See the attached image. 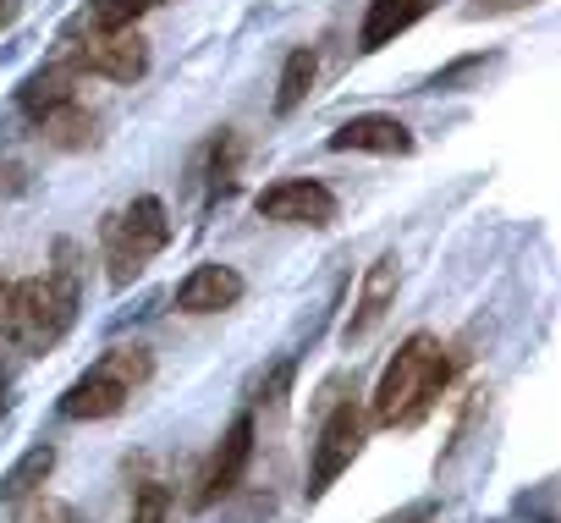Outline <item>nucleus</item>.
<instances>
[{
    "label": "nucleus",
    "mask_w": 561,
    "mask_h": 523,
    "mask_svg": "<svg viewBox=\"0 0 561 523\" xmlns=\"http://www.w3.org/2000/svg\"><path fill=\"white\" fill-rule=\"evenodd\" d=\"M165 518H171V490H165L160 479H144V485H138V496H133L127 523H165Z\"/></svg>",
    "instance_id": "6ab92c4d"
},
{
    "label": "nucleus",
    "mask_w": 561,
    "mask_h": 523,
    "mask_svg": "<svg viewBox=\"0 0 561 523\" xmlns=\"http://www.w3.org/2000/svg\"><path fill=\"white\" fill-rule=\"evenodd\" d=\"M397 287H402V265H397V253H380L375 265H369V276H364V293H358V309L347 315V326H342V342L347 348H364L375 331H380V320L391 315V304H397Z\"/></svg>",
    "instance_id": "423d86ee"
},
{
    "label": "nucleus",
    "mask_w": 561,
    "mask_h": 523,
    "mask_svg": "<svg viewBox=\"0 0 561 523\" xmlns=\"http://www.w3.org/2000/svg\"><path fill=\"white\" fill-rule=\"evenodd\" d=\"M287 386H293V359H287V364H280V369H275V375L264 380V402H270V408H280V397H287Z\"/></svg>",
    "instance_id": "5701e85b"
},
{
    "label": "nucleus",
    "mask_w": 561,
    "mask_h": 523,
    "mask_svg": "<svg viewBox=\"0 0 561 523\" xmlns=\"http://www.w3.org/2000/svg\"><path fill=\"white\" fill-rule=\"evenodd\" d=\"M435 518V501H413L408 512H397V518H386V523H430Z\"/></svg>",
    "instance_id": "b1692460"
},
{
    "label": "nucleus",
    "mask_w": 561,
    "mask_h": 523,
    "mask_svg": "<svg viewBox=\"0 0 561 523\" xmlns=\"http://www.w3.org/2000/svg\"><path fill=\"white\" fill-rule=\"evenodd\" d=\"M484 67H490L484 56H468V61H451L446 72H435V78H430V89H435V94H446V89H457L462 78H473V72H484Z\"/></svg>",
    "instance_id": "aec40b11"
},
{
    "label": "nucleus",
    "mask_w": 561,
    "mask_h": 523,
    "mask_svg": "<svg viewBox=\"0 0 561 523\" xmlns=\"http://www.w3.org/2000/svg\"><path fill=\"white\" fill-rule=\"evenodd\" d=\"M50 474H56V446L39 441V446H28V452L7 468V479H0V501H28V496H39Z\"/></svg>",
    "instance_id": "4468645a"
},
{
    "label": "nucleus",
    "mask_w": 561,
    "mask_h": 523,
    "mask_svg": "<svg viewBox=\"0 0 561 523\" xmlns=\"http://www.w3.org/2000/svg\"><path fill=\"white\" fill-rule=\"evenodd\" d=\"M446 375H451V364H446L440 337H430V331L408 337V342L397 348V359H391V364L380 369V380H375L369 419H375V424H386V430L424 419V413H430V402L440 397Z\"/></svg>",
    "instance_id": "f03ea898"
},
{
    "label": "nucleus",
    "mask_w": 561,
    "mask_h": 523,
    "mask_svg": "<svg viewBox=\"0 0 561 523\" xmlns=\"http://www.w3.org/2000/svg\"><path fill=\"white\" fill-rule=\"evenodd\" d=\"M61 265L45 276H28L18 287H0V337L23 353H50L72 320H78V265H72V242L56 248Z\"/></svg>",
    "instance_id": "f257e3e1"
},
{
    "label": "nucleus",
    "mask_w": 561,
    "mask_h": 523,
    "mask_svg": "<svg viewBox=\"0 0 561 523\" xmlns=\"http://www.w3.org/2000/svg\"><path fill=\"white\" fill-rule=\"evenodd\" d=\"M253 209L264 220H275V226H314L320 231V226L336 220V193L325 182H314V177H287V182H270L253 198Z\"/></svg>",
    "instance_id": "39448f33"
},
{
    "label": "nucleus",
    "mask_w": 561,
    "mask_h": 523,
    "mask_svg": "<svg viewBox=\"0 0 561 523\" xmlns=\"http://www.w3.org/2000/svg\"><path fill=\"white\" fill-rule=\"evenodd\" d=\"M100 237H105V259H111V282L127 287V282L149 265V259L171 242V215H165V204H160L154 193H144V198H133L127 209H116Z\"/></svg>",
    "instance_id": "7ed1b4c3"
},
{
    "label": "nucleus",
    "mask_w": 561,
    "mask_h": 523,
    "mask_svg": "<svg viewBox=\"0 0 561 523\" xmlns=\"http://www.w3.org/2000/svg\"><path fill=\"white\" fill-rule=\"evenodd\" d=\"M127 397H133V386H127V380H116L105 364H94L89 375H78V380L61 391V413H67V419H78V424H94V419L122 413V408H127Z\"/></svg>",
    "instance_id": "9d476101"
},
{
    "label": "nucleus",
    "mask_w": 561,
    "mask_h": 523,
    "mask_svg": "<svg viewBox=\"0 0 561 523\" xmlns=\"http://www.w3.org/2000/svg\"><path fill=\"white\" fill-rule=\"evenodd\" d=\"M430 7H435V0H369V12L358 23V50H386L419 18H430Z\"/></svg>",
    "instance_id": "ddd939ff"
},
{
    "label": "nucleus",
    "mask_w": 561,
    "mask_h": 523,
    "mask_svg": "<svg viewBox=\"0 0 561 523\" xmlns=\"http://www.w3.org/2000/svg\"><path fill=\"white\" fill-rule=\"evenodd\" d=\"M28 501H34V496H28ZM23 523H83V518H78L67 501H50V496H45V501H34V507L23 512Z\"/></svg>",
    "instance_id": "412c9836"
},
{
    "label": "nucleus",
    "mask_w": 561,
    "mask_h": 523,
    "mask_svg": "<svg viewBox=\"0 0 561 523\" xmlns=\"http://www.w3.org/2000/svg\"><path fill=\"white\" fill-rule=\"evenodd\" d=\"M160 0H94L89 7V23H94V34H122V29H133L144 12H154Z\"/></svg>",
    "instance_id": "f3484780"
},
{
    "label": "nucleus",
    "mask_w": 561,
    "mask_h": 523,
    "mask_svg": "<svg viewBox=\"0 0 561 523\" xmlns=\"http://www.w3.org/2000/svg\"><path fill=\"white\" fill-rule=\"evenodd\" d=\"M331 149L336 155H413V133H408V122L369 111V116L342 122L331 133Z\"/></svg>",
    "instance_id": "1a4fd4ad"
},
{
    "label": "nucleus",
    "mask_w": 561,
    "mask_h": 523,
    "mask_svg": "<svg viewBox=\"0 0 561 523\" xmlns=\"http://www.w3.org/2000/svg\"><path fill=\"white\" fill-rule=\"evenodd\" d=\"M314 72H320V56H314V50H293V56H287V67H280V83H275V116H293V111L309 100Z\"/></svg>",
    "instance_id": "2eb2a0df"
},
{
    "label": "nucleus",
    "mask_w": 561,
    "mask_h": 523,
    "mask_svg": "<svg viewBox=\"0 0 561 523\" xmlns=\"http://www.w3.org/2000/svg\"><path fill=\"white\" fill-rule=\"evenodd\" d=\"M72 67H78V72H100V78H111V83H133V78L149 72V45H144L133 29H122V34H94V39L72 56Z\"/></svg>",
    "instance_id": "0eeeda50"
},
{
    "label": "nucleus",
    "mask_w": 561,
    "mask_h": 523,
    "mask_svg": "<svg viewBox=\"0 0 561 523\" xmlns=\"http://www.w3.org/2000/svg\"><path fill=\"white\" fill-rule=\"evenodd\" d=\"M237 298H242V276L231 265H193L176 287L182 315H220V309H237Z\"/></svg>",
    "instance_id": "9b49d317"
},
{
    "label": "nucleus",
    "mask_w": 561,
    "mask_h": 523,
    "mask_svg": "<svg viewBox=\"0 0 561 523\" xmlns=\"http://www.w3.org/2000/svg\"><path fill=\"white\" fill-rule=\"evenodd\" d=\"M72 100H78V67H72V61H50V67L28 72L23 89H18V105H23V116H34V122H45L50 111H61V105H72Z\"/></svg>",
    "instance_id": "f8f14e48"
},
{
    "label": "nucleus",
    "mask_w": 561,
    "mask_h": 523,
    "mask_svg": "<svg viewBox=\"0 0 561 523\" xmlns=\"http://www.w3.org/2000/svg\"><path fill=\"white\" fill-rule=\"evenodd\" d=\"M100 364H105V369H111L116 380H127L133 391H138V386H144L149 375H154V359H149L144 348H111V353H105Z\"/></svg>",
    "instance_id": "a211bd4d"
},
{
    "label": "nucleus",
    "mask_w": 561,
    "mask_h": 523,
    "mask_svg": "<svg viewBox=\"0 0 561 523\" xmlns=\"http://www.w3.org/2000/svg\"><path fill=\"white\" fill-rule=\"evenodd\" d=\"M39 127H45V138H50L56 149H83V144L94 138V116H89L78 100H72V105H61V111H50Z\"/></svg>",
    "instance_id": "dca6fc26"
},
{
    "label": "nucleus",
    "mask_w": 561,
    "mask_h": 523,
    "mask_svg": "<svg viewBox=\"0 0 561 523\" xmlns=\"http://www.w3.org/2000/svg\"><path fill=\"white\" fill-rule=\"evenodd\" d=\"M248 457H253V413H237L209 457V474H204V490H198V507H215L220 496H231L248 474Z\"/></svg>",
    "instance_id": "6e6552de"
},
{
    "label": "nucleus",
    "mask_w": 561,
    "mask_h": 523,
    "mask_svg": "<svg viewBox=\"0 0 561 523\" xmlns=\"http://www.w3.org/2000/svg\"><path fill=\"white\" fill-rule=\"evenodd\" d=\"M523 7H539V0H473L468 18H501V12H523Z\"/></svg>",
    "instance_id": "4be33fe9"
},
{
    "label": "nucleus",
    "mask_w": 561,
    "mask_h": 523,
    "mask_svg": "<svg viewBox=\"0 0 561 523\" xmlns=\"http://www.w3.org/2000/svg\"><path fill=\"white\" fill-rule=\"evenodd\" d=\"M0 408H7V375H0Z\"/></svg>",
    "instance_id": "393cba45"
},
{
    "label": "nucleus",
    "mask_w": 561,
    "mask_h": 523,
    "mask_svg": "<svg viewBox=\"0 0 561 523\" xmlns=\"http://www.w3.org/2000/svg\"><path fill=\"white\" fill-rule=\"evenodd\" d=\"M364 446V408L358 402H336L320 424V441H314V463H309V501H320L358 457Z\"/></svg>",
    "instance_id": "20e7f679"
}]
</instances>
